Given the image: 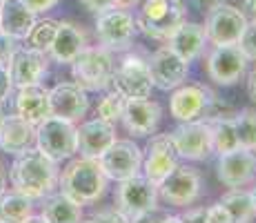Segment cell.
I'll use <instances>...</instances> for the list:
<instances>
[{"mask_svg": "<svg viewBox=\"0 0 256 223\" xmlns=\"http://www.w3.org/2000/svg\"><path fill=\"white\" fill-rule=\"evenodd\" d=\"M116 94H120L122 98H147L154 89L152 83V74L147 58L138 56V54L130 52L116 63L114 74H112V85Z\"/></svg>", "mask_w": 256, "mask_h": 223, "instance_id": "52a82bcc", "label": "cell"}, {"mask_svg": "<svg viewBox=\"0 0 256 223\" xmlns=\"http://www.w3.org/2000/svg\"><path fill=\"white\" fill-rule=\"evenodd\" d=\"M47 65H49V58L47 54L36 52L32 47H20L14 52L12 61L7 63L9 69V76H12V85L14 87H27V85H38L42 81V76L47 74Z\"/></svg>", "mask_w": 256, "mask_h": 223, "instance_id": "ffe728a7", "label": "cell"}, {"mask_svg": "<svg viewBox=\"0 0 256 223\" xmlns=\"http://www.w3.org/2000/svg\"><path fill=\"white\" fill-rule=\"evenodd\" d=\"M170 136H172V143H174L178 158L196 163V161H208L214 154L210 123L203 121V118L180 123L178 127H174L170 132Z\"/></svg>", "mask_w": 256, "mask_h": 223, "instance_id": "8fae6325", "label": "cell"}, {"mask_svg": "<svg viewBox=\"0 0 256 223\" xmlns=\"http://www.w3.org/2000/svg\"><path fill=\"white\" fill-rule=\"evenodd\" d=\"M14 105H16L18 116H22L32 125H38L47 116H52V112H49V89H45L40 83L18 89Z\"/></svg>", "mask_w": 256, "mask_h": 223, "instance_id": "484cf974", "label": "cell"}, {"mask_svg": "<svg viewBox=\"0 0 256 223\" xmlns=\"http://www.w3.org/2000/svg\"><path fill=\"white\" fill-rule=\"evenodd\" d=\"M183 223H208L205 221V207H185Z\"/></svg>", "mask_w": 256, "mask_h": 223, "instance_id": "60d3db41", "label": "cell"}, {"mask_svg": "<svg viewBox=\"0 0 256 223\" xmlns=\"http://www.w3.org/2000/svg\"><path fill=\"white\" fill-rule=\"evenodd\" d=\"M87 45L90 41H87V34L80 25L72 21H58V32L52 43V49H49V56L60 65H70Z\"/></svg>", "mask_w": 256, "mask_h": 223, "instance_id": "603a6c76", "label": "cell"}, {"mask_svg": "<svg viewBox=\"0 0 256 223\" xmlns=\"http://www.w3.org/2000/svg\"><path fill=\"white\" fill-rule=\"evenodd\" d=\"M205 45H208L205 27L198 23H192V21H185L172 34L170 41H167V47H172L187 63L196 61V58L205 52Z\"/></svg>", "mask_w": 256, "mask_h": 223, "instance_id": "d4e9b609", "label": "cell"}, {"mask_svg": "<svg viewBox=\"0 0 256 223\" xmlns=\"http://www.w3.org/2000/svg\"><path fill=\"white\" fill-rule=\"evenodd\" d=\"M34 145H36V125H32L18 114L4 116L0 125V150L4 154L18 156Z\"/></svg>", "mask_w": 256, "mask_h": 223, "instance_id": "7402d4cb", "label": "cell"}, {"mask_svg": "<svg viewBox=\"0 0 256 223\" xmlns=\"http://www.w3.org/2000/svg\"><path fill=\"white\" fill-rule=\"evenodd\" d=\"M118 138L114 123L92 118L80 125H76V141H78V154L85 158H98L107 147Z\"/></svg>", "mask_w": 256, "mask_h": 223, "instance_id": "44dd1931", "label": "cell"}, {"mask_svg": "<svg viewBox=\"0 0 256 223\" xmlns=\"http://www.w3.org/2000/svg\"><path fill=\"white\" fill-rule=\"evenodd\" d=\"M2 121H4V112H2V103H0V125H2Z\"/></svg>", "mask_w": 256, "mask_h": 223, "instance_id": "f907efd6", "label": "cell"}, {"mask_svg": "<svg viewBox=\"0 0 256 223\" xmlns=\"http://www.w3.org/2000/svg\"><path fill=\"white\" fill-rule=\"evenodd\" d=\"M94 32H96L98 45L112 49V52H125L130 49L136 41V18L130 9L125 7H110L105 12L96 14V25H94Z\"/></svg>", "mask_w": 256, "mask_h": 223, "instance_id": "5b68a950", "label": "cell"}, {"mask_svg": "<svg viewBox=\"0 0 256 223\" xmlns=\"http://www.w3.org/2000/svg\"><path fill=\"white\" fill-rule=\"evenodd\" d=\"M134 18L140 34L152 41L167 43L187 21V7L180 0H142Z\"/></svg>", "mask_w": 256, "mask_h": 223, "instance_id": "3957f363", "label": "cell"}, {"mask_svg": "<svg viewBox=\"0 0 256 223\" xmlns=\"http://www.w3.org/2000/svg\"><path fill=\"white\" fill-rule=\"evenodd\" d=\"M70 65L74 83H78L87 94L107 92L116 67V54L102 45H87Z\"/></svg>", "mask_w": 256, "mask_h": 223, "instance_id": "277c9868", "label": "cell"}, {"mask_svg": "<svg viewBox=\"0 0 256 223\" xmlns=\"http://www.w3.org/2000/svg\"><path fill=\"white\" fill-rule=\"evenodd\" d=\"M208 123L212 130V145H214L216 154H225V152H232L236 147H240L232 118H214V121Z\"/></svg>", "mask_w": 256, "mask_h": 223, "instance_id": "f546056e", "label": "cell"}, {"mask_svg": "<svg viewBox=\"0 0 256 223\" xmlns=\"http://www.w3.org/2000/svg\"><path fill=\"white\" fill-rule=\"evenodd\" d=\"M248 94H250V98L256 103V67L248 74Z\"/></svg>", "mask_w": 256, "mask_h": 223, "instance_id": "f6af8a7d", "label": "cell"}, {"mask_svg": "<svg viewBox=\"0 0 256 223\" xmlns=\"http://www.w3.org/2000/svg\"><path fill=\"white\" fill-rule=\"evenodd\" d=\"M58 176H60L58 163L38 147H29L22 154H18L9 170L12 187L32 201L45 199L52 194L58 187Z\"/></svg>", "mask_w": 256, "mask_h": 223, "instance_id": "6da1fadb", "label": "cell"}, {"mask_svg": "<svg viewBox=\"0 0 256 223\" xmlns=\"http://www.w3.org/2000/svg\"><path fill=\"white\" fill-rule=\"evenodd\" d=\"M36 147L56 163L70 161L78 154L76 123L58 116H47L36 125Z\"/></svg>", "mask_w": 256, "mask_h": 223, "instance_id": "8992f818", "label": "cell"}, {"mask_svg": "<svg viewBox=\"0 0 256 223\" xmlns=\"http://www.w3.org/2000/svg\"><path fill=\"white\" fill-rule=\"evenodd\" d=\"M158 199L172 207H190L203 194V176L192 165H176L158 183Z\"/></svg>", "mask_w": 256, "mask_h": 223, "instance_id": "9c48e42d", "label": "cell"}, {"mask_svg": "<svg viewBox=\"0 0 256 223\" xmlns=\"http://www.w3.org/2000/svg\"><path fill=\"white\" fill-rule=\"evenodd\" d=\"M116 3V7H125V9H132V7H136V5H140L142 0H114Z\"/></svg>", "mask_w": 256, "mask_h": 223, "instance_id": "bcb514c9", "label": "cell"}, {"mask_svg": "<svg viewBox=\"0 0 256 223\" xmlns=\"http://www.w3.org/2000/svg\"><path fill=\"white\" fill-rule=\"evenodd\" d=\"M254 158H256V150H254Z\"/></svg>", "mask_w": 256, "mask_h": 223, "instance_id": "db71d44e", "label": "cell"}, {"mask_svg": "<svg viewBox=\"0 0 256 223\" xmlns=\"http://www.w3.org/2000/svg\"><path fill=\"white\" fill-rule=\"evenodd\" d=\"M165 216H167V212H165L160 205H156L154 210H150V212H145V214L136 216V219L132 221V223H163Z\"/></svg>", "mask_w": 256, "mask_h": 223, "instance_id": "f35d334b", "label": "cell"}, {"mask_svg": "<svg viewBox=\"0 0 256 223\" xmlns=\"http://www.w3.org/2000/svg\"><path fill=\"white\" fill-rule=\"evenodd\" d=\"M24 5H27L32 12H36V14H40V12H47V9H52L54 5L58 3V0H22Z\"/></svg>", "mask_w": 256, "mask_h": 223, "instance_id": "7bdbcfd3", "label": "cell"}, {"mask_svg": "<svg viewBox=\"0 0 256 223\" xmlns=\"http://www.w3.org/2000/svg\"><path fill=\"white\" fill-rule=\"evenodd\" d=\"M205 221L208 223H232V216L225 210L223 203H212L210 207H205Z\"/></svg>", "mask_w": 256, "mask_h": 223, "instance_id": "e575fe53", "label": "cell"}, {"mask_svg": "<svg viewBox=\"0 0 256 223\" xmlns=\"http://www.w3.org/2000/svg\"><path fill=\"white\" fill-rule=\"evenodd\" d=\"M210 94L212 89L205 85H198V83H183L176 89H172V96H170L172 118H176L178 123L203 118Z\"/></svg>", "mask_w": 256, "mask_h": 223, "instance_id": "d6986e66", "label": "cell"}, {"mask_svg": "<svg viewBox=\"0 0 256 223\" xmlns=\"http://www.w3.org/2000/svg\"><path fill=\"white\" fill-rule=\"evenodd\" d=\"M34 214V201L20 192H2L0 194V223H22Z\"/></svg>", "mask_w": 256, "mask_h": 223, "instance_id": "f1b7e54d", "label": "cell"}, {"mask_svg": "<svg viewBox=\"0 0 256 223\" xmlns=\"http://www.w3.org/2000/svg\"><path fill=\"white\" fill-rule=\"evenodd\" d=\"M243 14L248 16V21H254L256 18V0H243Z\"/></svg>", "mask_w": 256, "mask_h": 223, "instance_id": "ee69618b", "label": "cell"}, {"mask_svg": "<svg viewBox=\"0 0 256 223\" xmlns=\"http://www.w3.org/2000/svg\"><path fill=\"white\" fill-rule=\"evenodd\" d=\"M158 187L145 178L142 174H136L125 181H118V187L114 192V207L125 216L127 221H134L136 216L154 210L158 205Z\"/></svg>", "mask_w": 256, "mask_h": 223, "instance_id": "ba28073f", "label": "cell"}, {"mask_svg": "<svg viewBox=\"0 0 256 223\" xmlns=\"http://www.w3.org/2000/svg\"><path fill=\"white\" fill-rule=\"evenodd\" d=\"M122 107H125V98H122L120 94H116L114 89H110V92L98 101L96 118L107 121V123H114L116 125V123L120 121V116H122Z\"/></svg>", "mask_w": 256, "mask_h": 223, "instance_id": "d6a6232c", "label": "cell"}, {"mask_svg": "<svg viewBox=\"0 0 256 223\" xmlns=\"http://www.w3.org/2000/svg\"><path fill=\"white\" fill-rule=\"evenodd\" d=\"M80 3L85 5V9L92 14H100V12H105V9H110L116 5L114 0H80Z\"/></svg>", "mask_w": 256, "mask_h": 223, "instance_id": "ab89813d", "label": "cell"}, {"mask_svg": "<svg viewBox=\"0 0 256 223\" xmlns=\"http://www.w3.org/2000/svg\"><path fill=\"white\" fill-rule=\"evenodd\" d=\"M248 65L250 61L240 52L238 45H216L208 54V63H205L208 76L216 85H223V87L236 85L245 76Z\"/></svg>", "mask_w": 256, "mask_h": 223, "instance_id": "4fadbf2b", "label": "cell"}, {"mask_svg": "<svg viewBox=\"0 0 256 223\" xmlns=\"http://www.w3.org/2000/svg\"><path fill=\"white\" fill-rule=\"evenodd\" d=\"M36 21V12H32L22 0H2L0 3V32H4L7 36L24 41Z\"/></svg>", "mask_w": 256, "mask_h": 223, "instance_id": "cb8c5ba5", "label": "cell"}, {"mask_svg": "<svg viewBox=\"0 0 256 223\" xmlns=\"http://www.w3.org/2000/svg\"><path fill=\"white\" fill-rule=\"evenodd\" d=\"M49 112H52V116L78 123L90 112V96L74 81L58 83L49 89Z\"/></svg>", "mask_w": 256, "mask_h": 223, "instance_id": "e0dca14e", "label": "cell"}, {"mask_svg": "<svg viewBox=\"0 0 256 223\" xmlns=\"http://www.w3.org/2000/svg\"><path fill=\"white\" fill-rule=\"evenodd\" d=\"M4 192V170H2V165H0V194Z\"/></svg>", "mask_w": 256, "mask_h": 223, "instance_id": "681fc988", "label": "cell"}, {"mask_svg": "<svg viewBox=\"0 0 256 223\" xmlns=\"http://www.w3.org/2000/svg\"><path fill=\"white\" fill-rule=\"evenodd\" d=\"M220 203L232 216V223H252L256 219V205L252 199V192L243 187H230L223 194Z\"/></svg>", "mask_w": 256, "mask_h": 223, "instance_id": "83f0119b", "label": "cell"}, {"mask_svg": "<svg viewBox=\"0 0 256 223\" xmlns=\"http://www.w3.org/2000/svg\"><path fill=\"white\" fill-rule=\"evenodd\" d=\"M58 187L80 205L98 203L110 190V178L100 170L96 158H70L67 167L58 176Z\"/></svg>", "mask_w": 256, "mask_h": 223, "instance_id": "7a4b0ae2", "label": "cell"}, {"mask_svg": "<svg viewBox=\"0 0 256 223\" xmlns=\"http://www.w3.org/2000/svg\"><path fill=\"white\" fill-rule=\"evenodd\" d=\"M216 174L225 187H245L256 178V158L252 150L236 147L232 152L218 154Z\"/></svg>", "mask_w": 256, "mask_h": 223, "instance_id": "ac0fdd59", "label": "cell"}, {"mask_svg": "<svg viewBox=\"0 0 256 223\" xmlns=\"http://www.w3.org/2000/svg\"><path fill=\"white\" fill-rule=\"evenodd\" d=\"M100 170L110 181H125L142 170V150L132 138H116L100 156L96 158Z\"/></svg>", "mask_w": 256, "mask_h": 223, "instance_id": "30bf717a", "label": "cell"}, {"mask_svg": "<svg viewBox=\"0 0 256 223\" xmlns=\"http://www.w3.org/2000/svg\"><path fill=\"white\" fill-rule=\"evenodd\" d=\"M250 192H252V199H254V205H256V183H254V187Z\"/></svg>", "mask_w": 256, "mask_h": 223, "instance_id": "816d5d0a", "label": "cell"}, {"mask_svg": "<svg viewBox=\"0 0 256 223\" xmlns=\"http://www.w3.org/2000/svg\"><path fill=\"white\" fill-rule=\"evenodd\" d=\"M42 219L47 223H80L82 221V205L70 199L62 192L45 196V205H42Z\"/></svg>", "mask_w": 256, "mask_h": 223, "instance_id": "4316f807", "label": "cell"}, {"mask_svg": "<svg viewBox=\"0 0 256 223\" xmlns=\"http://www.w3.org/2000/svg\"><path fill=\"white\" fill-rule=\"evenodd\" d=\"M147 65H150L154 87L163 89V92H172V89H176L178 85H183L187 81V74H190V63L183 61V58L172 47H167V45L158 47L147 58Z\"/></svg>", "mask_w": 256, "mask_h": 223, "instance_id": "9a60e30c", "label": "cell"}, {"mask_svg": "<svg viewBox=\"0 0 256 223\" xmlns=\"http://www.w3.org/2000/svg\"><path fill=\"white\" fill-rule=\"evenodd\" d=\"M178 154L172 143L170 132L165 134H152L150 143H147L145 152H142V170L140 174L150 178L154 185H158L163 178L178 165Z\"/></svg>", "mask_w": 256, "mask_h": 223, "instance_id": "5bb4252c", "label": "cell"}, {"mask_svg": "<svg viewBox=\"0 0 256 223\" xmlns=\"http://www.w3.org/2000/svg\"><path fill=\"white\" fill-rule=\"evenodd\" d=\"M0 3H2V0H0Z\"/></svg>", "mask_w": 256, "mask_h": 223, "instance_id": "11a10c76", "label": "cell"}, {"mask_svg": "<svg viewBox=\"0 0 256 223\" xmlns=\"http://www.w3.org/2000/svg\"><path fill=\"white\" fill-rule=\"evenodd\" d=\"M238 47L250 63H256V18L254 21H248V27H245L243 36L238 41Z\"/></svg>", "mask_w": 256, "mask_h": 223, "instance_id": "836d02e7", "label": "cell"}, {"mask_svg": "<svg viewBox=\"0 0 256 223\" xmlns=\"http://www.w3.org/2000/svg\"><path fill=\"white\" fill-rule=\"evenodd\" d=\"M203 27L212 47H216V45H238L245 27H248V16L236 5L223 3L208 14V21Z\"/></svg>", "mask_w": 256, "mask_h": 223, "instance_id": "7c38bea8", "label": "cell"}, {"mask_svg": "<svg viewBox=\"0 0 256 223\" xmlns=\"http://www.w3.org/2000/svg\"><path fill=\"white\" fill-rule=\"evenodd\" d=\"M94 219L98 223H130L116 207H102V210H98L96 214H94Z\"/></svg>", "mask_w": 256, "mask_h": 223, "instance_id": "8d00e7d4", "label": "cell"}, {"mask_svg": "<svg viewBox=\"0 0 256 223\" xmlns=\"http://www.w3.org/2000/svg\"><path fill=\"white\" fill-rule=\"evenodd\" d=\"M236 134H238V143L245 150H256V110L245 107V110L236 112L232 116Z\"/></svg>", "mask_w": 256, "mask_h": 223, "instance_id": "1f68e13d", "label": "cell"}, {"mask_svg": "<svg viewBox=\"0 0 256 223\" xmlns=\"http://www.w3.org/2000/svg\"><path fill=\"white\" fill-rule=\"evenodd\" d=\"M160 121H163V107L158 101L147 98H127L125 107H122L120 123L125 130L136 138L152 136L158 130Z\"/></svg>", "mask_w": 256, "mask_h": 223, "instance_id": "2e32d148", "label": "cell"}, {"mask_svg": "<svg viewBox=\"0 0 256 223\" xmlns=\"http://www.w3.org/2000/svg\"><path fill=\"white\" fill-rule=\"evenodd\" d=\"M223 3H228V0H190L192 7L198 9L200 14H210L212 9H216L218 5H223Z\"/></svg>", "mask_w": 256, "mask_h": 223, "instance_id": "b9f144b4", "label": "cell"}, {"mask_svg": "<svg viewBox=\"0 0 256 223\" xmlns=\"http://www.w3.org/2000/svg\"><path fill=\"white\" fill-rule=\"evenodd\" d=\"M56 32H58V21L56 18H42V21L34 23V27L29 29L24 43H27V47L36 49V52L49 54L54 38H56Z\"/></svg>", "mask_w": 256, "mask_h": 223, "instance_id": "4dcf8cb0", "label": "cell"}, {"mask_svg": "<svg viewBox=\"0 0 256 223\" xmlns=\"http://www.w3.org/2000/svg\"><path fill=\"white\" fill-rule=\"evenodd\" d=\"M12 76H9V69L7 65H0V103H4L9 98V94H12Z\"/></svg>", "mask_w": 256, "mask_h": 223, "instance_id": "74e56055", "label": "cell"}, {"mask_svg": "<svg viewBox=\"0 0 256 223\" xmlns=\"http://www.w3.org/2000/svg\"><path fill=\"white\" fill-rule=\"evenodd\" d=\"M16 49H18L16 38H12L4 32H0V65H7V63L12 61V56H14Z\"/></svg>", "mask_w": 256, "mask_h": 223, "instance_id": "d590c367", "label": "cell"}, {"mask_svg": "<svg viewBox=\"0 0 256 223\" xmlns=\"http://www.w3.org/2000/svg\"><path fill=\"white\" fill-rule=\"evenodd\" d=\"M80 223H98L96 219H85V221H80Z\"/></svg>", "mask_w": 256, "mask_h": 223, "instance_id": "f5cc1de1", "label": "cell"}, {"mask_svg": "<svg viewBox=\"0 0 256 223\" xmlns=\"http://www.w3.org/2000/svg\"><path fill=\"white\" fill-rule=\"evenodd\" d=\"M163 223H183V216H178V214H170V212H167V216L163 219Z\"/></svg>", "mask_w": 256, "mask_h": 223, "instance_id": "7dc6e473", "label": "cell"}, {"mask_svg": "<svg viewBox=\"0 0 256 223\" xmlns=\"http://www.w3.org/2000/svg\"><path fill=\"white\" fill-rule=\"evenodd\" d=\"M22 223H47V221L42 219V216H36V214H32V216H27V219H24Z\"/></svg>", "mask_w": 256, "mask_h": 223, "instance_id": "c3c4849f", "label": "cell"}]
</instances>
